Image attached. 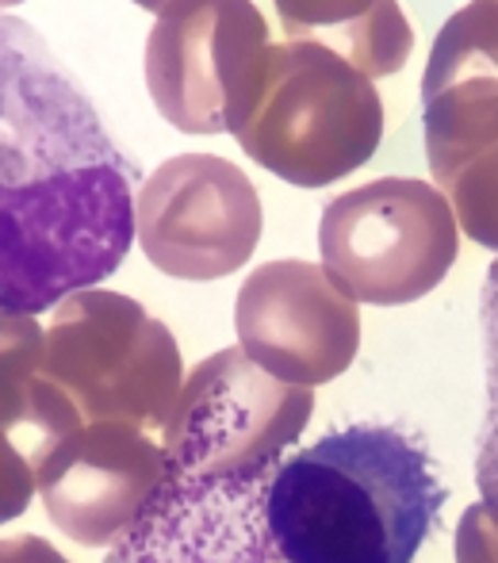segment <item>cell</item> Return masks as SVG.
Masks as SVG:
<instances>
[{"mask_svg":"<svg viewBox=\"0 0 498 563\" xmlns=\"http://www.w3.org/2000/svg\"><path fill=\"white\" fill-rule=\"evenodd\" d=\"M242 353L288 387H314L342 376L357 356V303L307 261H268L242 284Z\"/></svg>","mask_w":498,"mask_h":563,"instance_id":"cell-9","label":"cell"},{"mask_svg":"<svg viewBox=\"0 0 498 563\" xmlns=\"http://www.w3.org/2000/svg\"><path fill=\"white\" fill-rule=\"evenodd\" d=\"M142 250L180 280H219L250 261L261 203L250 177L226 157L185 154L146 180L139 200Z\"/></svg>","mask_w":498,"mask_h":563,"instance_id":"cell-8","label":"cell"},{"mask_svg":"<svg viewBox=\"0 0 498 563\" xmlns=\"http://www.w3.org/2000/svg\"><path fill=\"white\" fill-rule=\"evenodd\" d=\"M165 449L134 426L97 422L74 430L38 472L51 521L81 544H115L157 487Z\"/></svg>","mask_w":498,"mask_h":563,"instance_id":"cell-10","label":"cell"},{"mask_svg":"<svg viewBox=\"0 0 498 563\" xmlns=\"http://www.w3.org/2000/svg\"><path fill=\"white\" fill-rule=\"evenodd\" d=\"M74 430L81 422L46 379L0 384V526L27 510L43 464Z\"/></svg>","mask_w":498,"mask_h":563,"instance_id":"cell-12","label":"cell"},{"mask_svg":"<svg viewBox=\"0 0 498 563\" xmlns=\"http://www.w3.org/2000/svg\"><path fill=\"white\" fill-rule=\"evenodd\" d=\"M456 563H498V510L476 503L456 526Z\"/></svg>","mask_w":498,"mask_h":563,"instance_id":"cell-17","label":"cell"},{"mask_svg":"<svg viewBox=\"0 0 498 563\" xmlns=\"http://www.w3.org/2000/svg\"><path fill=\"white\" fill-rule=\"evenodd\" d=\"M445 498L414 433L357 422L288 452L268 495V529L284 563H414Z\"/></svg>","mask_w":498,"mask_h":563,"instance_id":"cell-3","label":"cell"},{"mask_svg":"<svg viewBox=\"0 0 498 563\" xmlns=\"http://www.w3.org/2000/svg\"><path fill=\"white\" fill-rule=\"evenodd\" d=\"M311 410V387L273 379L239 345L200 361L162 430V479L104 563H284L268 495Z\"/></svg>","mask_w":498,"mask_h":563,"instance_id":"cell-2","label":"cell"},{"mask_svg":"<svg viewBox=\"0 0 498 563\" xmlns=\"http://www.w3.org/2000/svg\"><path fill=\"white\" fill-rule=\"evenodd\" d=\"M139 165L27 20L0 15V311L92 291L134 242Z\"/></svg>","mask_w":498,"mask_h":563,"instance_id":"cell-1","label":"cell"},{"mask_svg":"<svg viewBox=\"0 0 498 563\" xmlns=\"http://www.w3.org/2000/svg\"><path fill=\"white\" fill-rule=\"evenodd\" d=\"M288 38H307L365 77L399 74L410 58V27L395 4H280Z\"/></svg>","mask_w":498,"mask_h":563,"instance_id":"cell-13","label":"cell"},{"mask_svg":"<svg viewBox=\"0 0 498 563\" xmlns=\"http://www.w3.org/2000/svg\"><path fill=\"white\" fill-rule=\"evenodd\" d=\"M445 188L453 196L464 234L476 238L487 250H498V146L472 157Z\"/></svg>","mask_w":498,"mask_h":563,"instance_id":"cell-15","label":"cell"},{"mask_svg":"<svg viewBox=\"0 0 498 563\" xmlns=\"http://www.w3.org/2000/svg\"><path fill=\"white\" fill-rule=\"evenodd\" d=\"M38 379L54 387L81 426L120 422L162 433L180 395L177 341L134 299L81 291L46 330Z\"/></svg>","mask_w":498,"mask_h":563,"instance_id":"cell-5","label":"cell"},{"mask_svg":"<svg viewBox=\"0 0 498 563\" xmlns=\"http://www.w3.org/2000/svg\"><path fill=\"white\" fill-rule=\"evenodd\" d=\"M46 338L35 319L0 311V384H23L38 376Z\"/></svg>","mask_w":498,"mask_h":563,"instance_id":"cell-16","label":"cell"},{"mask_svg":"<svg viewBox=\"0 0 498 563\" xmlns=\"http://www.w3.org/2000/svg\"><path fill=\"white\" fill-rule=\"evenodd\" d=\"M327 273L350 299L376 307L414 303L453 268V203L414 177H384L327 203L319 227Z\"/></svg>","mask_w":498,"mask_h":563,"instance_id":"cell-6","label":"cell"},{"mask_svg":"<svg viewBox=\"0 0 498 563\" xmlns=\"http://www.w3.org/2000/svg\"><path fill=\"white\" fill-rule=\"evenodd\" d=\"M0 563H66L43 537H8L0 541Z\"/></svg>","mask_w":498,"mask_h":563,"instance_id":"cell-18","label":"cell"},{"mask_svg":"<svg viewBox=\"0 0 498 563\" xmlns=\"http://www.w3.org/2000/svg\"><path fill=\"white\" fill-rule=\"evenodd\" d=\"M146 43L154 104L188 134L239 131L265 74L268 31L253 4H154Z\"/></svg>","mask_w":498,"mask_h":563,"instance_id":"cell-7","label":"cell"},{"mask_svg":"<svg viewBox=\"0 0 498 563\" xmlns=\"http://www.w3.org/2000/svg\"><path fill=\"white\" fill-rule=\"evenodd\" d=\"M479 322H484L487 361V415L476 445V483L484 503L498 510V261L487 268L484 296H479Z\"/></svg>","mask_w":498,"mask_h":563,"instance_id":"cell-14","label":"cell"},{"mask_svg":"<svg viewBox=\"0 0 498 563\" xmlns=\"http://www.w3.org/2000/svg\"><path fill=\"white\" fill-rule=\"evenodd\" d=\"M422 108L441 188L498 146V4H468L441 27L422 77Z\"/></svg>","mask_w":498,"mask_h":563,"instance_id":"cell-11","label":"cell"},{"mask_svg":"<svg viewBox=\"0 0 498 563\" xmlns=\"http://www.w3.org/2000/svg\"><path fill=\"white\" fill-rule=\"evenodd\" d=\"M384 134L373 77L307 38L268 46L250 115L234 131L257 165L288 185L322 188L361 169Z\"/></svg>","mask_w":498,"mask_h":563,"instance_id":"cell-4","label":"cell"}]
</instances>
